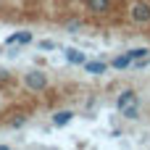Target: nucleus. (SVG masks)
Returning a JSON list of instances; mask_svg holds the SVG:
<instances>
[{"mask_svg": "<svg viewBox=\"0 0 150 150\" xmlns=\"http://www.w3.org/2000/svg\"><path fill=\"white\" fill-rule=\"evenodd\" d=\"M21 82H24V87H26L29 92H45V90H47V84H50L47 74H45V71H40V69H29V71L21 76Z\"/></svg>", "mask_w": 150, "mask_h": 150, "instance_id": "nucleus-1", "label": "nucleus"}, {"mask_svg": "<svg viewBox=\"0 0 150 150\" xmlns=\"http://www.w3.org/2000/svg\"><path fill=\"white\" fill-rule=\"evenodd\" d=\"M129 21L132 24H150V3L148 0H134L129 5Z\"/></svg>", "mask_w": 150, "mask_h": 150, "instance_id": "nucleus-2", "label": "nucleus"}, {"mask_svg": "<svg viewBox=\"0 0 150 150\" xmlns=\"http://www.w3.org/2000/svg\"><path fill=\"white\" fill-rule=\"evenodd\" d=\"M82 3L92 16H108L113 11V0H82Z\"/></svg>", "mask_w": 150, "mask_h": 150, "instance_id": "nucleus-3", "label": "nucleus"}, {"mask_svg": "<svg viewBox=\"0 0 150 150\" xmlns=\"http://www.w3.org/2000/svg\"><path fill=\"white\" fill-rule=\"evenodd\" d=\"M34 37H32V32H26V29H21V32H13V34H8V40H5V47L11 45V47H21V45H29Z\"/></svg>", "mask_w": 150, "mask_h": 150, "instance_id": "nucleus-4", "label": "nucleus"}, {"mask_svg": "<svg viewBox=\"0 0 150 150\" xmlns=\"http://www.w3.org/2000/svg\"><path fill=\"white\" fill-rule=\"evenodd\" d=\"M71 119H74V111L63 108V111H55V113L50 116V124L61 129V127H69V124H71Z\"/></svg>", "mask_w": 150, "mask_h": 150, "instance_id": "nucleus-5", "label": "nucleus"}, {"mask_svg": "<svg viewBox=\"0 0 150 150\" xmlns=\"http://www.w3.org/2000/svg\"><path fill=\"white\" fill-rule=\"evenodd\" d=\"M82 66H84V71L92 74V76H100V74L108 71V63H105V61H84Z\"/></svg>", "mask_w": 150, "mask_h": 150, "instance_id": "nucleus-6", "label": "nucleus"}, {"mask_svg": "<svg viewBox=\"0 0 150 150\" xmlns=\"http://www.w3.org/2000/svg\"><path fill=\"white\" fill-rule=\"evenodd\" d=\"M63 55H66V61H69V63H74V66H82V63L87 61V55H84L82 50H76V47H66V50H63Z\"/></svg>", "mask_w": 150, "mask_h": 150, "instance_id": "nucleus-7", "label": "nucleus"}, {"mask_svg": "<svg viewBox=\"0 0 150 150\" xmlns=\"http://www.w3.org/2000/svg\"><path fill=\"white\" fill-rule=\"evenodd\" d=\"M134 100H137V92H134V90H121L119 98H116V108L121 111V108H127V105L134 103Z\"/></svg>", "mask_w": 150, "mask_h": 150, "instance_id": "nucleus-8", "label": "nucleus"}, {"mask_svg": "<svg viewBox=\"0 0 150 150\" xmlns=\"http://www.w3.org/2000/svg\"><path fill=\"white\" fill-rule=\"evenodd\" d=\"M121 116H124L127 121H137V119H140V100H134V103H129L127 108H121Z\"/></svg>", "mask_w": 150, "mask_h": 150, "instance_id": "nucleus-9", "label": "nucleus"}, {"mask_svg": "<svg viewBox=\"0 0 150 150\" xmlns=\"http://www.w3.org/2000/svg\"><path fill=\"white\" fill-rule=\"evenodd\" d=\"M108 66H113L116 71H124V69H132V58H129L127 53H121V55H116V58H113Z\"/></svg>", "mask_w": 150, "mask_h": 150, "instance_id": "nucleus-10", "label": "nucleus"}, {"mask_svg": "<svg viewBox=\"0 0 150 150\" xmlns=\"http://www.w3.org/2000/svg\"><path fill=\"white\" fill-rule=\"evenodd\" d=\"M127 55H129L132 61H140V58H148L150 50L148 47H132V50H127Z\"/></svg>", "mask_w": 150, "mask_h": 150, "instance_id": "nucleus-11", "label": "nucleus"}, {"mask_svg": "<svg viewBox=\"0 0 150 150\" xmlns=\"http://www.w3.org/2000/svg\"><path fill=\"white\" fill-rule=\"evenodd\" d=\"M26 119H29L26 113H16V116H13L11 121H8V127H11V129H21V127L26 124Z\"/></svg>", "mask_w": 150, "mask_h": 150, "instance_id": "nucleus-12", "label": "nucleus"}, {"mask_svg": "<svg viewBox=\"0 0 150 150\" xmlns=\"http://www.w3.org/2000/svg\"><path fill=\"white\" fill-rule=\"evenodd\" d=\"M40 47H42V50H55L58 42H55V40H40Z\"/></svg>", "mask_w": 150, "mask_h": 150, "instance_id": "nucleus-13", "label": "nucleus"}, {"mask_svg": "<svg viewBox=\"0 0 150 150\" xmlns=\"http://www.w3.org/2000/svg\"><path fill=\"white\" fill-rule=\"evenodd\" d=\"M79 26H82V21H76V18H74V21H69V24H66V29H69V32H76V29H79Z\"/></svg>", "mask_w": 150, "mask_h": 150, "instance_id": "nucleus-14", "label": "nucleus"}, {"mask_svg": "<svg viewBox=\"0 0 150 150\" xmlns=\"http://www.w3.org/2000/svg\"><path fill=\"white\" fill-rule=\"evenodd\" d=\"M3 79H11V74H5V71H0V82H3Z\"/></svg>", "mask_w": 150, "mask_h": 150, "instance_id": "nucleus-15", "label": "nucleus"}]
</instances>
